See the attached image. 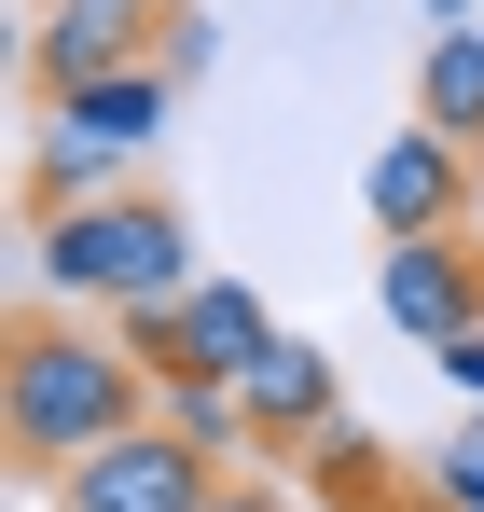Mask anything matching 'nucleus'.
<instances>
[{
    "instance_id": "obj_1",
    "label": "nucleus",
    "mask_w": 484,
    "mask_h": 512,
    "mask_svg": "<svg viewBox=\"0 0 484 512\" xmlns=\"http://www.w3.org/2000/svg\"><path fill=\"white\" fill-rule=\"evenodd\" d=\"M0 402H14V457H28V471H83L97 443H125V429L166 416L153 374H139V346L111 333V319H83V305H28V319H14Z\"/></svg>"
},
{
    "instance_id": "obj_2",
    "label": "nucleus",
    "mask_w": 484,
    "mask_h": 512,
    "mask_svg": "<svg viewBox=\"0 0 484 512\" xmlns=\"http://www.w3.org/2000/svg\"><path fill=\"white\" fill-rule=\"evenodd\" d=\"M194 291V222L166 194H83L28 222V305H83V319H139Z\"/></svg>"
},
{
    "instance_id": "obj_3",
    "label": "nucleus",
    "mask_w": 484,
    "mask_h": 512,
    "mask_svg": "<svg viewBox=\"0 0 484 512\" xmlns=\"http://www.w3.org/2000/svg\"><path fill=\"white\" fill-rule=\"evenodd\" d=\"M166 97H180V70H111V84H70V97H56V125H42V167H28V194H42V208L111 194V167H125V153L166 125Z\"/></svg>"
},
{
    "instance_id": "obj_4",
    "label": "nucleus",
    "mask_w": 484,
    "mask_h": 512,
    "mask_svg": "<svg viewBox=\"0 0 484 512\" xmlns=\"http://www.w3.org/2000/svg\"><path fill=\"white\" fill-rule=\"evenodd\" d=\"M222 499V471H208V443H180V429H125V443H97L83 471H56V512H208Z\"/></svg>"
},
{
    "instance_id": "obj_5",
    "label": "nucleus",
    "mask_w": 484,
    "mask_h": 512,
    "mask_svg": "<svg viewBox=\"0 0 484 512\" xmlns=\"http://www.w3.org/2000/svg\"><path fill=\"white\" fill-rule=\"evenodd\" d=\"M360 208H374V236H388V250H415V236H443V222L471 208V153H457L443 125H402V139L360 167Z\"/></svg>"
},
{
    "instance_id": "obj_6",
    "label": "nucleus",
    "mask_w": 484,
    "mask_h": 512,
    "mask_svg": "<svg viewBox=\"0 0 484 512\" xmlns=\"http://www.w3.org/2000/svg\"><path fill=\"white\" fill-rule=\"evenodd\" d=\"M374 291H388V319H402L415 346H471V333H484V277L443 250V236L388 250V277H374Z\"/></svg>"
},
{
    "instance_id": "obj_7",
    "label": "nucleus",
    "mask_w": 484,
    "mask_h": 512,
    "mask_svg": "<svg viewBox=\"0 0 484 512\" xmlns=\"http://www.w3.org/2000/svg\"><path fill=\"white\" fill-rule=\"evenodd\" d=\"M236 402H249V443H319L346 388H332V360H319V346H291V333H277V346L236 374Z\"/></svg>"
},
{
    "instance_id": "obj_8",
    "label": "nucleus",
    "mask_w": 484,
    "mask_h": 512,
    "mask_svg": "<svg viewBox=\"0 0 484 512\" xmlns=\"http://www.w3.org/2000/svg\"><path fill=\"white\" fill-rule=\"evenodd\" d=\"M415 125H443L457 153L484 139V28H429V56H415Z\"/></svg>"
},
{
    "instance_id": "obj_9",
    "label": "nucleus",
    "mask_w": 484,
    "mask_h": 512,
    "mask_svg": "<svg viewBox=\"0 0 484 512\" xmlns=\"http://www.w3.org/2000/svg\"><path fill=\"white\" fill-rule=\"evenodd\" d=\"M166 429L222 457V443H236V429H249V402H236V388H166Z\"/></svg>"
},
{
    "instance_id": "obj_10",
    "label": "nucleus",
    "mask_w": 484,
    "mask_h": 512,
    "mask_svg": "<svg viewBox=\"0 0 484 512\" xmlns=\"http://www.w3.org/2000/svg\"><path fill=\"white\" fill-rule=\"evenodd\" d=\"M443 485H457V512H484V429H457V443H443Z\"/></svg>"
},
{
    "instance_id": "obj_11",
    "label": "nucleus",
    "mask_w": 484,
    "mask_h": 512,
    "mask_svg": "<svg viewBox=\"0 0 484 512\" xmlns=\"http://www.w3.org/2000/svg\"><path fill=\"white\" fill-rule=\"evenodd\" d=\"M443 374H457V388L484 402V333H471V346H443Z\"/></svg>"
},
{
    "instance_id": "obj_12",
    "label": "nucleus",
    "mask_w": 484,
    "mask_h": 512,
    "mask_svg": "<svg viewBox=\"0 0 484 512\" xmlns=\"http://www.w3.org/2000/svg\"><path fill=\"white\" fill-rule=\"evenodd\" d=\"M429 28H457V0H429Z\"/></svg>"
},
{
    "instance_id": "obj_13",
    "label": "nucleus",
    "mask_w": 484,
    "mask_h": 512,
    "mask_svg": "<svg viewBox=\"0 0 484 512\" xmlns=\"http://www.w3.org/2000/svg\"><path fill=\"white\" fill-rule=\"evenodd\" d=\"M139 14H153V0H139Z\"/></svg>"
}]
</instances>
